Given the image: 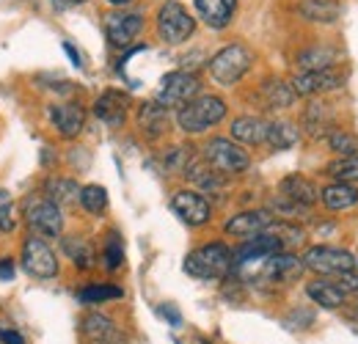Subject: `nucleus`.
<instances>
[{"label": "nucleus", "instance_id": "f257e3e1", "mask_svg": "<svg viewBox=\"0 0 358 344\" xmlns=\"http://www.w3.org/2000/svg\"><path fill=\"white\" fill-rule=\"evenodd\" d=\"M224 116H226V102L221 96L207 94V96H196V99H190L187 105L179 108L177 124L185 132H190V135H199L204 129L215 127L218 122H224Z\"/></svg>", "mask_w": 358, "mask_h": 344}, {"label": "nucleus", "instance_id": "f03ea898", "mask_svg": "<svg viewBox=\"0 0 358 344\" xmlns=\"http://www.w3.org/2000/svg\"><path fill=\"white\" fill-rule=\"evenodd\" d=\"M231 259L234 254L224 243H207L185 259V273L193 278H201V281H215V278H224L231 270Z\"/></svg>", "mask_w": 358, "mask_h": 344}, {"label": "nucleus", "instance_id": "7ed1b4c3", "mask_svg": "<svg viewBox=\"0 0 358 344\" xmlns=\"http://www.w3.org/2000/svg\"><path fill=\"white\" fill-rule=\"evenodd\" d=\"M254 64V52L245 44H229L210 61V75L218 86H234Z\"/></svg>", "mask_w": 358, "mask_h": 344}, {"label": "nucleus", "instance_id": "20e7f679", "mask_svg": "<svg viewBox=\"0 0 358 344\" xmlns=\"http://www.w3.org/2000/svg\"><path fill=\"white\" fill-rule=\"evenodd\" d=\"M204 160L210 169L221 173V176H234V173H245L251 169V157L243 146H237L229 138H213L204 146Z\"/></svg>", "mask_w": 358, "mask_h": 344}, {"label": "nucleus", "instance_id": "39448f33", "mask_svg": "<svg viewBox=\"0 0 358 344\" xmlns=\"http://www.w3.org/2000/svg\"><path fill=\"white\" fill-rule=\"evenodd\" d=\"M157 31H160V39L166 44H182L193 36L196 20L187 14V8L182 3L166 0L160 6V14H157Z\"/></svg>", "mask_w": 358, "mask_h": 344}, {"label": "nucleus", "instance_id": "423d86ee", "mask_svg": "<svg viewBox=\"0 0 358 344\" xmlns=\"http://www.w3.org/2000/svg\"><path fill=\"white\" fill-rule=\"evenodd\" d=\"M201 91V83L193 72H171L160 80L157 86V94H155V102L163 105L166 110L169 108H182L187 105L190 99H196Z\"/></svg>", "mask_w": 358, "mask_h": 344}, {"label": "nucleus", "instance_id": "0eeeda50", "mask_svg": "<svg viewBox=\"0 0 358 344\" xmlns=\"http://www.w3.org/2000/svg\"><path fill=\"white\" fill-rule=\"evenodd\" d=\"M303 267H309L314 273H350L356 267V257L350 251H342V248H331V245H314L303 254Z\"/></svg>", "mask_w": 358, "mask_h": 344}, {"label": "nucleus", "instance_id": "6e6552de", "mask_svg": "<svg viewBox=\"0 0 358 344\" xmlns=\"http://www.w3.org/2000/svg\"><path fill=\"white\" fill-rule=\"evenodd\" d=\"M22 267L28 275L47 281V278H55L58 273V259L52 254V248L47 245L42 237H28L25 245H22Z\"/></svg>", "mask_w": 358, "mask_h": 344}, {"label": "nucleus", "instance_id": "1a4fd4ad", "mask_svg": "<svg viewBox=\"0 0 358 344\" xmlns=\"http://www.w3.org/2000/svg\"><path fill=\"white\" fill-rule=\"evenodd\" d=\"M25 220L28 226L42 234V237H58L61 229H64V215H61V207L52 204L47 196L39 199H31L28 207H25Z\"/></svg>", "mask_w": 358, "mask_h": 344}, {"label": "nucleus", "instance_id": "9d476101", "mask_svg": "<svg viewBox=\"0 0 358 344\" xmlns=\"http://www.w3.org/2000/svg\"><path fill=\"white\" fill-rule=\"evenodd\" d=\"M143 31V17L138 11H113L105 17V36L113 47H130Z\"/></svg>", "mask_w": 358, "mask_h": 344}, {"label": "nucleus", "instance_id": "9b49d317", "mask_svg": "<svg viewBox=\"0 0 358 344\" xmlns=\"http://www.w3.org/2000/svg\"><path fill=\"white\" fill-rule=\"evenodd\" d=\"M345 86V75L336 69H317V72H301L292 80L295 96H314V94H325L334 88Z\"/></svg>", "mask_w": 358, "mask_h": 344}, {"label": "nucleus", "instance_id": "f8f14e48", "mask_svg": "<svg viewBox=\"0 0 358 344\" xmlns=\"http://www.w3.org/2000/svg\"><path fill=\"white\" fill-rule=\"evenodd\" d=\"M171 210L177 213L187 226H204L213 210H210V201L201 196V193H193V190H179L177 196L171 199Z\"/></svg>", "mask_w": 358, "mask_h": 344}, {"label": "nucleus", "instance_id": "ddd939ff", "mask_svg": "<svg viewBox=\"0 0 358 344\" xmlns=\"http://www.w3.org/2000/svg\"><path fill=\"white\" fill-rule=\"evenodd\" d=\"M80 336L86 344H122L124 336L105 314H86L80 322Z\"/></svg>", "mask_w": 358, "mask_h": 344}, {"label": "nucleus", "instance_id": "4468645a", "mask_svg": "<svg viewBox=\"0 0 358 344\" xmlns=\"http://www.w3.org/2000/svg\"><path fill=\"white\" fill-rule=\"evenodd\" d=\"M50 122L55 124V129H58L64 138H75V135L83 132L86 110H83L78 102H61V105H52V108H50Z\"/></svg>", "mask_w": 358, "mask_h": 344}, {"label": "nucleus", "instance_id": "2eb2a0df", "mask_svg": "<svg viewBox=\"0 0 358 344\" xmlns=\"http://www.w3.org/2000/svg\"><path fill=\"white\" fill-rule=\"evenodd\" d=\"M270 226H273V215L268 210H248V213H240V215H234L226 223V234L251 240V237L268 231Z\"/></svg>", "mask_w": 358, "mask_h": 344}, {"label": "nucleus", "instance_id": "dca6fc26", "mask_svg": "<svg viewBox=\"0 0 358 344\" xmlns=\"http://www.w3.org/2000/svg\"><path fill=\"white\" fill-rule=\"evenodd\" d=\"M94 113L99 122L110 124V127H119L124 124V116H127V94L116 91V88H108L96 102H94Z\"/></svg>", "mask_w": 358, "mask_h": 344}, {"label": "nucleus", "instance_id": "f3484780", "mask_svg": "<svg viewBox=\"0 0 358 344\" xmlns=\"http://www.w3.org/2000/svg\"><path fill=\"white\" fill-rule=\"evenodd\" d=\"M278 190H281L284 199H289V201H295V204H301V207H312L314 201L320 199V190L314 187V182L306 179V176H301V173L284 176L281 185H278Z\"/></svg>", "mask_w": 358, "mask_h": 344}, {"label": "nucleus", "instance_id": "a211bd4d", "mask_svg": "<svg viewBox=\"0 0 358 344\" xmlns=\"http://www.w3.org/2000/svg\"><path fill=\"white\" fill-rule=\"evenodd\" d=\"M234 8L237 0H196V11L210 28H226L234 17Z\"/></svg>", "mask_w": 358, "mask_h": 344}, {"label": "nucleus", "instance_id": "6ab92c4d", "mask_svg": "<svg viewBox=\"0 0 358 344\" xmlns=\"http://www.w3.org/2000/svg\"><path fill=\"white\" fill-rule=\"evenodd\" d=\"M268 124L270 122H262L257 116H240L231 124V138H237L240 143H248V146L265 143L268 141Z\"/></svg>", "mask_w": 358, "mask_h": 344}, {"label": "nucleus", "instance_id": "aec40b11", "mask_svg": "<svg viewBox=\"0 0 358 344\" xmlns=\"http://www.w3.org/2000/svg\"><path fill=\"white\" fill-rule=\"evenodd\" d=\"M138 124H141V129L146 135L157 138V135H163L166 127H169V110L163 105H157L155 99L152 102H143L141 110H138Z\"/></svg>", "mask_w": 358, "mask_h": 344}, {"label": "nucleus", "instance_id": "412c9836", "mask_svg": "<svg viewBox=\"0 0 358 344\" xmlns=\"http://www.w3.org/2000/svg\"><path fill=\"white\" fill-rule=\"evenodd\" d=\"M320 199H322V204H325L328 210L339 213V210H350V207H356V204H358V190L353 187V185L336 182V185L322 187Z\"/></svg>", "mask_w": 358, "mask_h": 344}, {"label": "nucleus", "instance_id": "4be33fe9", "mask_svg": "<svg viewBox=\"0 0 358 344\" xmlns=\"http://www.w3.org/2000/svg\"><path fill=\"white\" fill-rule=\"evenodd\" d=\"M306 292H309V298H312L317 306H322V308H339V306L345 303V292H342L336 284H331V281H312V284L306 287Z\"/></svg>", "mask_w": 358, "mask_h": 344}, {"label": "nucleus", "instance_id": "5701e85b", "mask_svg": "<svg viewBox=\"0 0 358 344\" xmlns=\"http://www.w3.org/2000/svg\"><path fill=\"white\" fill-rule=\"evenodd\" d=\"M301 14L306 20H314V22H334L342 14V6L336 0H303Z\"/></svg>", "mask_w": 358, "mask_h": 344}, {"label": "nucleus", "instance_id": "b1692460", "mask_svg": "<svg viewBox=\"0 0 358 344\" xmlns=\"http://www.w3.org/2000/svg\"><path fill=\"white\" fill-rule=\"evenodd\" d=\"M298 138H301V132L295 124H289V122H270L268 124V141L273 149H292L295 143H298Z\"/></svg>", "mask_w": 358, "mask_h": 344}, {"label": "nucleus", "instance_id": "393cba45", "mask_svg": "<svg viewBox=\"0 0 358 344\" xmlns=\"http://www.w3.org/2000/svg\"><path fill=\"white\" fill-rule=\"evenodd\" d=\"M262 99L268 108H289L295 102V91L284 80H268L262 86Z\"/></svg>", "mask_w": 358, "mask_h": 344}, {"label": "nucleus", "instance_id": "a878e982", "mask_svg": "<svg viewBox=\"0 0 358 344\" xmlns=\"http://www.w3.org/2000/svg\"><path fill=\"white\" fill-rule=\"evenodd\" d=\"M78 196H80V187L72 179H50L47 182V199L52 204H58V207L61 204H75Z\"/></svg>", "mask_w": 358, "mask_h": 344}, {"label": "nucleus", "instance_id": "bb28decb", "mask_svg": "<svg viewBox=\"0 0 358 344\" xmlns=\"http://www.w3.org/2000/svg\"><path fill=\"white\" fill-rule=\"evenodd\" d=\"M334 61H336V52H334V50H328V47H314V50H306V52H301V58H298V64H301V69H303V72L331 69V66H334Z\"/></svg>", "mask_w": 358, "mask_h": 344}, {"label": "nucleus", "instance_id": "cd10ccee", "mask_svg": "<svg viewBox=\"0 0 358 344\" xmlns=\"http://www.w3.org/2000/svg\"><path fill=\"white\" fill-rule=\"evenodd\" d=\"M64 254L72 259L78 267H91L94 264V248H91L89 240L83 237H64Z\"/></svg>", "mask_w": 358, "mask_h": 344}, {"label": "nucleus", "instance_id": "c85d7f7f", "mask_svg": "<svg viewBox=\"0 0 358 344\" xmlns=\"http://www.w3.org/2000/svg\"><path fill=\"white\" fill-rule=\"evenodd\" d=\"M185 173H187V179H190V182H196V185H199V187H204V190H221V187H224V176L215 171V169H210V166L190 163Z\"/></svg>", "mask_w": 358, "mask_h": 344}, {"label": "nucleus", "instance_id": "c756f323", "mask_svg": "<svg viewBox=\"0 0 358 344\" xmlns=\"http://www.w3.org/2000/svg\"><path fill=\"white\" fill-rule=\"evenodd\" d=\"M78 199H80L83 210L91 213V215H102L108 210V190L102 185H86V187H80V196Z\"/></svg>", "mask_w": 358, "mask_h": 344}, {"label": "nucleus", "instance_id": "7c9ffc66", "mask_svg": "<svg viewBox=\"0 0 358 344\" xmlns=\"http://www.w3.org/2000/svg\"><path fill=\"white\" fill-rule=\"evenodd\" d=\"M122 287H113V284H94L78 292V301L80 303H105V301H116L122 298Z\"/></svg>", "mask_w": 358, "mask_h": 344}, {"label": "nucleus", "instance_id": "2f4dec72", "mask_svg": "<svg viewBox=\"0 0 358 344\" xmlns=\"http://www.w3.org/2000/svg\"><path fill=\"white\" fill-rule=\"evenodd\" d=\"M328 176H334L336 182H345V185L358 182V155L334 160V163L328 166Z\"/></svg>", "mask_w": 358, "mask_h": 344}, {"label": "nucleus", "instance_id": "473e14b6", "mask_svg": "<svg viewBox=\"0 0 358 344\" xmlns=\"http://www.w3.org/2000/svg\"><path fill=\"white\" fill-rule=\"evenodd\" d=\"M303 124H306V129L312 132L314 138L317 135H325L328 132V108L320 105V102H314L312 108L306 110V116H303Z\"/></svg>", "mask_w": 358, "mask_h": 344}, {"label": "nucleus", "instance_id": "72a5a7b5", "mask_svg": "<svg viewBox=\"0 0 358 344\" xmlns=\"http://www.w3.org/2000/svg\"><path fill=\"white\" fill-rule=\"evenodd\" d=\"M328 146L342 155V157H353L358 155V138L356 135H348V132H331L328 135Z\"/></svg>", "mask_w": 358, "mask_h": 344}, {"label": "nucleus", "instance_id": "f704fd0d", "mask_svg": "<svg viewBox=\"0 0 358 344\" xmlns=\"http://www.w3.org/2000/svg\"><path fill=\"white\" fill-rule=\"evenodd\" d=\"M122 261H124V245H122V237H119L116 231H110L108 245H105V267H108V270H116V267H122Z\"/></svg>", "mask_w": 358, "mask_h": 344}, {"label": "nucleus", "instance_id": "c9c22d12", "mask_svg": "<svg viewBox=\"0 0 358 344\" xmlns=\"http://www.w3.org/2000/svg\"><path fill=\"white\" fill-rule=\"evenodd\" d=\"M14 226H17V220H14V199L6 190H0V231H11Z\"/></svg>", "mask_w": 358, "mask_h": 344}, {"label": "nucleus", "instance_id": "e433bc0d", "mask_svg": "<svg viewBox=\"0 0 358 344\" xmlns=\"http://www.w3.org/2000/svg\"><path fill=\"white\" fill-rule=\"evenodd\" d=\"M166 166L171 169V171H179V169H187L190 166V149H185V146H179L174 149L169 157H166Z\"/></svg>", "mask_w": 358, "mask_h": 344}, {"label": "nucleus", "instance_id": "4c0bfd02", "mask_svg": "<svg viewBox=\"0 0 358 344\" xmlns=\"http://www.w3.org/2000/svg\"><path fill=\"white\" fill-rule=\"evenodd\" d=\"M342 292H358V273H342V278H339V284H336Z\"/></svg>", "mask_w": 358, "mask_h": 344}, {"label": "nucleus", "instance_id": "58836bf2", "mask_svg": "<svg viewBox=\"0 0 358 344\" xmlns=\"http://www.w3.org/2000/svg\"><path fill=\"white\" fill-rule=\"evenodd\" d=\"M160 314L169 320V325H174V328H177V325H182V314H179L174 306H160Z\"/></svg>", "mask_w": 358, "mask_h": 344}, {"label": "nucleus", "instance_id": "ea45409f", "mask_svg": "<svg viewBox=\"0 0 358 344\" xmlns=\"http://www.w3.org/2000/svg\"><path fill=\"white\" fill-rule=\"evenodd\" d=\"M14 278V264L11 259H0V281H11Z\"/></svg>", "mask_w": 358, "mask_h": 344}, {"label": "nucleus", "instance_id": "a19ab883", "mask_svg": "<svg viewBox=\"0 0 358 344\" xmlns=\"http://www.w3.org/2000/svg\"><path fill=\"white\" fill-rule=\"evenodd\" d=\"M0 344H25V342H22L20 334H14V331H3V334H0Z\"/></svg>", "mask_w": 358, "mask_h": 344}, {"label": "nucleus", "instance_id": "79ce46f5", "mask_svg": "<svg viewBox=\"0 0 358 344\" xmlns=\"http://www.w3.org/2000/svg\"><path fill=\"white\" fill-rule=\"evenodd\" d=\"M64 50L69 52V58H72V64H75V66L80 69V66H83V58H80V52H78V50H75V47H72V44H69V42H64Z\"/></svg>", "mask_w": 358, "mask_h": 344}, {"label": "nucleus", "instance_id": "37998d69", "mask_svg": "<svg viewBox=\"0 0 358 344\" xmlns=\"http://www.w3.org/2000/svg\"><path fill=\"white\" fill-rule=\"evenodd\" d=\"M58 8H69V6H78V3H83V0H52Z\"/></svg>", "mask_w": 358, "mask_h": 344}, {"label": "nucleus", "instance_id": "c03bdc74", "mask_svg": "<svg viewBox=\"0 0 358 344\" xmlns=\"http://www.w3.org/2000/svg\"><path fill=\"white\" fill-rule=\"evenodd\" d=\"M108 3H113V6H127V3H133V0H108Z\"/></svg>", "mask_w": 358, "mask_h": 344}]
</instances>
